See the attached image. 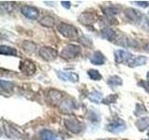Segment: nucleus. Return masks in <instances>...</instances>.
Wrapping results in <instances>:
<instances>
[{
	"mask_svg": "<svg viewBox=\"0 0 149 140\" xmlns=\"http://www.w3.org/2000/svg\"><path fill=\"white\" fill-rule=\"evenodd\" d=\"M20 70L24 73L25 75H28V76H31V75H34L36 70V64L32 62L31 60H28V59H25L21 62L20 64Z\"/></svg>",
	"mask_w": 149,
	"mask_h": 140,
	"instance_id": "nucleus-8",
	"label": "nucleus"
},
{
	"mask_svg": "<svg viewBox=\"0 0 149 140\" xmlns=\"http://www.w3.org/2000/svg\"><path fill=\"white\" fill-rule=\"evenodd\" d=\"M57 29L60 32V34H62L63 36L70 39H77L79 36V33L77 27H74L72 24H69V23L60 22L58 24Z\"/></svg>",
	"mask_w": 149,
	"mask_h": 140,
	"instance_id": "nucleus-1",
	"label": "nucleus"
},
{
	"mask_svg": "<svg viewBox=\"0 0 149 140\" xmlns=\"http://www.w3.org/2000/svg\"><path fill=\"white\" fill-rule=\"evenodd\" d=\"M3 126H4V129H5V132H6L7 136L10 137L12 139H15V138H18V137L21 136V134L19 133L16 129L11 127V126L6 125V124H4Z\"/></svg>",
	"mask_w": 149,
	"mask_h": 140,
	"instance_id": "nucleus-18",
	"label": "nucleus"
},
{
	"mask_svg": "<svg viewBox=\"0 0 149 140\" xmlns=\"http://www.w3.org/2000/svg\"><path fill=\"white\" fill-rule=\"evenodd\" d=\"M78 21L80 23H82V24L90 25V24H92V23L96 21V17L94 14L91 12H84L79 16Z\"/></svg>",
	"mask_w": 149,
	"mask_h": 140,
	"instance_id": "nucleus-13",
	"label": "nucleus"
},
{
	"mask_svg": "<svg viewBox=\"0 0 149 140\" xmlns=\"http://www.w3.org/2000/svg\"><path fill=\"white\" fill-rule=\"evenodd\" d=\"M22 49L28 53H33V52H35L36 50V44L34 43L33 41L26 40L22 43Z\"/></svg>",
	"mask_w": 149,
	"mask_h": 140,
	"instance_id": "nucleus-24",
	"label": "nucleus"
},
{
	"mask_svg": "<svg viewBox=\"0 0 149 140\" xmlns=\"http://www.w3.org/2000/svg\"><path fill=\"white\" fill-rule=\"evenodd\" d=\"M101 36L102 38H105L109 41H116V39L118 38V35H116V31L109 27L104 28V29L101 32Z\"/></svg>",
	"mask_w": 149,
	"mask_h": 140,
	"instance_id": "nucleus-15",
	"label": "nucleus"
},
{
	"mask_svg": "<svg viewBox=\"0 0 149 140\" xmlns=\"http://www.w3.org/2000/svg\"><path fill=\"white\" fill-rule=\"evenodd\" d=\"M134 3L136 4L137 6H140V7H142L143 8L149 7V2H147V1H135Z\"/></svg>",
	"mask_w": 149,
	"mask_h": 140,
	"instance_id": "nucleus-34",
	"label": "nucleus"
},
{
	"mask_svg": "<svg viewBox=\"0 0 149 140\" xmlns=\"http://www.w3.org/2000/svg\"><path fill=\"white\" fill-rule=\"evenodd\" d=\"M118 98V94H110L108 96H106L104 99H102V103H104V105H111V104H114V103L116 102Z\"/></svg>",
	"mask_w": 149,
	"mask_h": 140,
	"instance_id": "nucleus-28",
	"label": "nucleus"
},
{
	"mask_svg": "<svg viewBox=\"0 0 149 140\" xmlns=\"http://www.w3.org/2000/svg\"><path fill=\"white\" fill-rule=\"evenodd\" d=\"M88 98L90 99V101L96 103V104H99V103H101V101H102V94L100 92L94 90L88 93Z\"/></svg>",
	"mask_w": 149,
	"mask_h": 140,
	"instance_id": "nucleus-22",
	"label": "nucleus"
},
{
	"mask_svg": "<svg viewBox=\"0 0 149 140\" xmlns=\"http://www.w3.org/2000/svg\"><path fill=\"white\" fill-rule=\"evenodd\" d=\"M147 62V57L146 56H143V55H139L137 57L132 58V60L128 64L130 67L134 68L137 66H141V65L146 64Z\"/></svg>",
	"mask_w": 149,
	"mask_h": 140,
	"instance_id": "nucleus-16",
	"label": "nucleus"
},
{
	"mask_svg": "<svg viewBox=\"0 0 149 140\" xmlns=\"http://www.w3.org/2000/svg\"><path fill=\"white\" fill-rule=\"evenodd\" d=\"M125 14L130 21H132L134 22H138L139 21H141V19H142V14L139 12V10L132 8H129L126 9Z\"/></svg>",
	"mask_w": 149,
	"mask_h": 140,
	"instance_id": "nucleus-14",
	"label": "nucleus"
},
{
	"mask_svg": "<svg viewBox=\"0 0 149 140\" xmlns=\"http://www.w3.org/2000/svg\"><path fill=\"white\" fill-rule=\"evenodd\" d=\"M106 83L108 84V85L112 88H115V87H118V86H120V85H122V78H121L120 77L118 76H112L110 77L108 79H107V81Z\"/></svg>",
	"mask_w": 149,
	"mask_h": 140,
	"instance_id": "nucleus-23",
	"label": "nucleus"
},
{
	"mask_svg": "<svg viewBox=\"0 0 149 140\" xmlns=\"http://www.w3.org/2000/svg\"><path fill=\"white\" fill-rule=\"evenodd\" d=\"M144 49H146V51H148V52H149V44H147L146 47H144Z\"/></svg>",
	"mask_w": 149,
	"mask_h": 140,
	"instance_id": "nucleus-36",
	"label": "nucleus"
},
{
	"mask_svg": "<svg viewBox=\"0 0 149 140\" xmlns=\"http://www.w3.org/2000/svg\"><path fill=\"white\" fill-rule=\"evenodd\" d=\"M39 136L41 138V140H54L57 139V134H56L54 132L50 130H42L39 133Z\"/></svg>",
	"mask_w": 149,
	"mask_h": 140,
	"instance_id": "nucleus-19",
	"label": "nucleus"
},
{
	"mask_svg": "<svg viewBox=\"0 0 149 140\" xmlns=\"http://www.w3.org/2000/svg\"><path fill=\"white\" fill-rule=\"evenodd\" d=\"M39 23L41 25L46 26V27H52L55 23V20L53 17H51L49 15L44 16L43 18L39 21Z\"/></svg>",
	"mask_w": 149,
	"mask_h": 140,
	"instance_id": "nucleus-25",
	"label": "nucleus"
},
{
	"mask_svg": "<svg viewBox=\"0 0 149 140\" xmlns=\"http://www.w3.org/2000/svg\"><path fill=\"white\" fill-rule=\"evenodd\" d=\"M74 107H76V105H74V103L72 100H64L60 105V108L64 112L72 111L74 109Z\"/></svg>",
	"mask_w": 149,
	"mask_h": 140,
	"instance_id": "nucleus-20",
	"label": "nucleus"
},
{
	"mask_svg": "<svg viewBox=\"0 0 149 140\" xmlns=\"http://www.w3.org/2000/svg\"><path fill=\"white\" fill-rule=\"evenodd\" d=\"M54 140H60V139H54Z\"/></svg>",
	"mask_w": 149,
	"mask_h": 140,
	"instance_id": "nucleus-39",
	"label": "nucleus"
},
{
	"mask_svg": "<svg viewBox=\"0 0 149 140\" xmlns=\"http://www.w3.org/2000/svg\"><path fill=\"white\" fill-rule=\"evenodd\" d=\"M80 43L83 45V46H85V47H91L92 45V40L91 38H90V37H88V36H82L81 38H80Z\"/></svg>",
	"mask_w": 149,
	"mask_h": 140,
	"instance_id": "nucleus-31",
	"label": "nucleus"
},
{
	"mask_svg": "<svg viewBox=\"0 0 149 140\" xmlns=\"http://www.w3.org/2000/svg\"><path fill=\"white\" fill-rule=\"evenodd\" d=\"M61 100H62V93L57 90H49L47 93V102L51 106L60 104Z\"/></svg>",
	"mask_w": 149,
	"mask_h": 140,
	"instance_id": "nucleus-10",
	"label": "nucleus"
},
{
	"mask_svg": "<svg viewBox=\"0 0 149 140\" xmlns=\"http://www.w3.org/2000/svg\"><path fill=\"white\" fill-rule=\"evenodd\" d=\"M64 124L70 132L73 134H79L84 130V124L80 120L74 118V117H70L64 120Z\"/></svg>",
	"mask_w": 149,
	"mask_h": 140,
	"instance_id": "nucleus-3",
	"label": "nucleus"
},
{
	"mask_svg": "<svg viewBox=\"0 0 149 140\" xmlns=\"http://www.w3.org/2000/svg\"><path fill=\"white\" fill-rule=\"evenodd\" d=\"M147 78H149V72H148V73H147Z\"/></svg>",
	"mask_w": 149,
	"mask_h": 140,
	"instance_id": "nucleus-37",
	"label": "nucleus"
},
{
	"mask_svg": "<svg viewBox=\"0 0 149 140\" xmlns=\"http://www.w3.org/2000/svg\"><path fill=\"white\" fill-rule=\"evenodd\" d=\"M106 129L108 132L113 133V134H118L121 132H124V131L127 129V125H126L125 121L118 119L114 121H112L111 123H109L106 126Z\"/></svg>",
	"mask_w": 149,
	"mask_h": 140,
	"instance_id": "nucleus-4",
	"label": "nucleus"
},
{
	"mask_svg": "<svg viewBox=\"0 0 149 140\" xmlns=\"http://www.w3.org/2000/svg\"><path fill=\"white\" fill-rule=\"evenodd\" d=\"M22 13L26 18L30 19V20H37L39 17V10L35 7L28 6V5H23L21 8Z\"/></svg>",
	"mask_w": 149,
	"mask_h": 140,
	"instance_id": "nucleus-6",
	"label": "nucleus"
},
{
	"mask_svg": "<svg viewBox=\"0 0 149 140\" xmlns=\"http://www.w3.org/2000/svg\"><path fill=\"white\" fill-rule=\"evenodd\" d=\"M138 86L144 89V91L149 93V80H140L138 82Z\"/></svg>",
	"mask_w": 149,
	"mask_h": 140,
	"instance_id": "nucleus-33",
	"label": "nucleus"
},
{
	"mask_svg": "<svg viewBox=\"0 0 149 140\" xmlns=\"http://www.w3.org/2000/svg\"><path fill=\"white\" fill-rule=\"evenodd\" d=\"M81 52V48L74 44H67L63 47V49L61 51L60 56L64 60H73L77 58Z\"/></svg>",
	"mask_w": 149,
	"mask_h": 140,
	"instance_id": "nucleus-2",
	"label": "nucleus"
},
{
	"mask_svg": "<svg viewBox=\"0 0 149 140\" xmlns=\"http://www.w3.org/2000/svg\"><path fill=\"white\" fill-rule=\"evenodd\" d=\"M118 7L116 6H113V7H108L105 8V12L109 15H115V14H118Z\"/></svg>",
	"mask_w": 149,
	"mask_h": 140,
	"instance_id": "nucleus-32",
	"label": "nucleus"
},
{
	"mask_svg": "<svg viewBox=\"0 0 149 140\" xmlns=\"http://www.w3.org/2000/svg\"><path fill=\"white\" fill-rule=\"evenodd\" d=\"M39 55L46 61H53L57 58V50L50 47H42L39 50Z\"/></svg>",
	"mask_w": 149,
	"mask_h": 140,
	"instance_id": "nucleus-7",
	"label": "nucleus"
},
{
	"mask_svg": "<svg viewBox=\"0 0 149 140\" xmlns=\"http://www.w3.org/2000/svg\"><path fill=\"white\" fill-rule=\"evenodd\" d=\"M61 4H62V6L66 9H69L70 7H71V2L70 1H62Z\"/></svg>",
	"mask_w": 149,
	"mask_h": 140,
	"instance_id": "nucleus-35",
	"label": "nucleus"
},
{
	"mask_svg": "<svg viewBox=\"0 0 149 140\" xmlns=\"http://www.w3.org/2000/svg\"><path fill=\"white\" fill-rule=\"evenodd\" d=\"M0 53L2 55H8V56H16L17 55V50L11 48L9 46L1 45L0 46Z\"/></svg>",
	"mask_w": 149,
	"mask_h": 140,
	"instance_id": "nucleus-21",
	"label": "nucleus"
},
{
	"mask_svg": "<svg viewBox=\"0 0 149 140\" xmlns=\"http://www.w3.org/2000/svg\"><path fill=\"white\" fill-rule=\"evenodd\" d=\"M146 113V107H144V106L143 104H136V107H135V110H134V115L140 117Z\"/></svg>",
	"mask_w": 149,
	"mask_h": 140,
	"instance_id": "nucleus-29",
	"label": "nucleus"
},
{
	"mask_svg": "<svg viewBox=\"0 0 149 140\" xmlns=\"http://www.w3.org/2000/svg\"><path fill=\"white\" fill-rule=\"evenodd\" d=\"M101 140H109V139H101Z\"/></svg>",
	"mask_w": 149,
	"mask_h": 140,
	"instance_id": "nucleus-38",
	"label": "nucleus"
},
{
	"mask_svg": "<svg viewBox=\"0 0 149 140\" xmlns=\"http://www.w3.org/2000/svg\"><path fill=\"white\" fill-rule=\"evenodd\" d=\"M90 61L92 64L94 65H102L105 63V57L104 55L102 54L101 51L97 50V51H94L91 56H90Z\"/></svg>",
	"mask_w": 149,
	"mask_h": 140,
	"instance_id": "nucleus-12",
	"label": "nucleus"
},
{
	"mask_svg": "<svg viewBox=\"0 0 149 140\" xmlns=\"http://www.w3.org/2000/svg\"><path fill=\"white\" fill-rule=\"evenodd\" d=\"M135 125H136V127L138 128L139 131L143 132V131L146 130L149 127V118L148 117H142V118H140L139 120H136Z\"/></svg>",
	"mask_w": 149,
	"mask_h": 140,
	"instance_id": "nucleus-17",
	"label": "nucleus"
},
{
	"mask_svg": "<svg viewBox=\"0 0 149 140\" xmlns=\"http://www.w3.org/2000/svg\"><path fill=\"white\" fill-rule=\"evenodd\" d=\"M56 74H57L58 78L61 79V80L63 81H69V82H73L76 83L78 81V75L77 73L74 72H63V71H58L56 70Z\"/></svg>",
	"mask_w": 149,
	"mask_h": 140,
	"instance_id": "nucleus-9",
	"label": "nucleus"
},
{
	"mask_svg": "<svg viewBox=\"0 0 149 140\" xmlns=\"http://www.w3.org/2000/svg\"><path fill=\"white\" fill-rule=\"evenodd\" d=\"M116 45H119L121 47H124V48H130V47H137V41L134 40L132 38H130V37H128V36H118V38L116 39Z\"/></svg>",
	"mask_w": 149,
	"mask_h": 140,
	"instance_id": "nucleus-11",
	"label": "nucleus"
},
{
	"mask_svg": "<svg viewBox=\"0 0 149 140\" xmlns=\"http://www.w3.org/2000/svg\"><path fill=\"white\" fill-rule=\"evenodd\" d=\"M88 119L91 121H92V123H97V121L99 123L101 120V117L97 111H95L94 109H91V110H90V112H88Z\"/></svg>",
	"mask_w": 149,
	"mask_h": 140,
	"instance_id": "nucleus-27",
	"label": "nucleus"
},
{
	"mask_svg": "<svg viewBox=\"0 0 149 140\" xmlns=\"http://www.w3.org/2000/svg\"><path fill=\"white\" fill-rule=\"evenodd\" d=\"M1 88L3 91L9 92L13 88V83L10 81H5L4 79H1Z\"/></svg>",
	"mask_w": 149,
	"mask_h": 140,
	"instance_id": "nucleus-30",
	"label": "nucleus"
},
{
	"mask_svg": "<svg viewBox=\"0 0 149 140\" xmlns=\"http://www.w3.org/2000/svg\"><path fill=\"white\" fill-rule=\"evenodd\" d=\"M114 55H115V61L116 64H124V63L129 64L133 58L132 53L129 52V51L123 50H116Z\"/></svg>",
	"mask_w": 149,
	"mask_h": 140,
	"instance_id": "nucleus-5",
	"label": "nucleus"
},
{
	"mask_svg": "<svg viewBox=\"0 0 149 140\" xmlns=\"http://www.w3.org/2000/svg\"><path fill=\"white\" fill-rule=\"evenodd\" d=\"M148 136H149V133H148Z\"/></svg>",
	"mask_w": 149,
	"mask_h": 140,
	"instance_id": "nucleus-40",
	"label": "nucleus"
},
{
	"mask_svg": "<svg viewBox=\"0 0 149 140\" xmlns=\"http://www.w3.org/2000/svg\"><path fill=\"white\" fill-rule=\"evenodd\" d=\"M87 73H88V76L90 77V78L92 79V80H101L102 79V75L99 73L98 70L88 69Z\"/></svg>",
	"mask_w": 149,
	"mask_h": 140,
	"instance_id": "nucleus-26",
	"label": "nucleus"
}]
</instances>
